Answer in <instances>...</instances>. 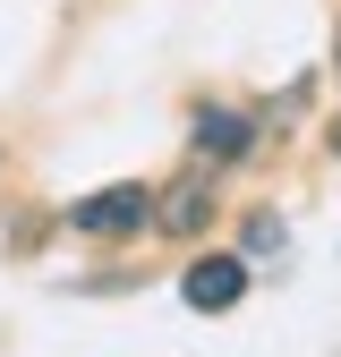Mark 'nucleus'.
Returning a JSON list of instances; mask_svg holds the SVG:
<instances>
[{"instance_id": "nucleus-4", "label": "nucleus", "mask_w": 341, "mask_h": 357, "mask_svg": "<svg viewBox=\"0 0 341 357\" xmlns=\"http://www.w3.org/2000/svg\"><path fill=\"white\" fill-rule=\"evenodd\" d=\"M205 213H213V188H196V178H188V188L162 204V230H180V238H188V230H205Z\"/></svg>"}, {"instance_id": "nucleus-2", "label": "nucleus", "mask_w": 341, "mask_h": 357, "mask_svg": "<svg viewBox=\"0 0 341 357\" xmlns=\"http://www.w3.org/2000/svg\"><path fill=\"white\" fill-rule=\"evenodd\" d=\"M145 221H154V196L145 188H103V196L77 204V230L85 238H128V230H145Z\"/></svg>"}, {"instance_id": "nucleus-5", "label": "nucleus", "mask_w": 341, "mask_h": 357, "mask_svg": "<svg viewBox=\"0 0 341 357\" xmlns=\"http://www.w3.org/2000/svg\"><path fill=\"white\" fill-rule=\"evenodd\" d=\"M273 247H282V221L256 213V221H247V255H273Z\"/></svg>"}, {"instance_id": "nucleus-3", "label": "nucleus", "mask_w": 341, "mask_h": 357, "mask_svg": "<svg viewBox=\"0 0 341 357\" xmlns=\"http://www.w3.org/2000/svg\"><path fill=\"white\" fill-rule=\"evenodd\" d=\"M247 145H256V119H247V111H222V102L196 111V153H205V162H239Z\"/></svg>"}, {"instance_id": "nucleus-6", "label": "nucleus", "mask_w": 341, "mask_h": 357, "mask_svg": "<svg viewBox=\"0 0 341 357\" xmlns=\"http://www.w3.org/2000/svg\"><path fill=\"white\" fill-rule=\"evenodd\" d=\"M333 145H341V128H333Z\"/></svg>"}, {"instance_id": "nucleus-1", "label": "nucleus", "mask_w": 341, "mask_h": 357, "mask_svg": "<svg viewBox=\"0 0 341 357\" xmlns=\"http://www.w3.org/2000/svg\"><path fill=\"white\" fill-rule=\"evenodd\" d=\"M180 298L196 306V315H231V306L247 298V264L239 255H196L188 281H180Z\"/></svg>"}]
</instances>
